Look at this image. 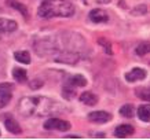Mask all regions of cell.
Wrapping results in <instances>:
<instances>
[{
    "label": "cell",
    "instance_id": "obj_1",
    "mask_svg": "<svg viewBox=\"0 0 150 140\" xmlns=\"http://www.w3.org/2000/svg\"><path fill=\"white\" fill-rule=\"evenodd\" d=\"M61 104L44 96L22 98L18 103V111L23 117H46L57 113Z\"/></svg>",
    "mask_w": 150,
    "mask_h": 140
},
{
    "label": "cell",
    "instance_id": "obj_2",
    "mask_svg": "<svg viewBox=\"0 0 150 140\" xmlns=\"http://www.w3.org/2000/svg\"><path fill=\"white\" fill-rule=\"evenodd\" d=\"M37 14L41 18H69L74 14V6L68 0H44L37 10Z\"/></svg>",
    "mask_w": 150,
    "mask_h": 140
},
{
    "label": "cell",
    "instance_id": "obj_3",
    "mask_svg": "<svg viewBox=\"0 0 150 140\" xmlns=\"http://www.w3.org/2000/svg\"><path fill=\"white\" fill-rule=\"evenodd\" d=\"M43 127L47 131H69L70 124L65 120H59V118H48Z\"/></svg>",
    "mask_w": 150,
    "mask_h": 140
},
{
    "label": "cell",
    "instance_id": "obj_4",
    "mask_svg": "<svg viewBox=\"0 0 150 140\" xmlns=\"http://www.w3.org/2000/svg\"><path fill=\"white\" fill-rule=\"evenodd\" d=\"M11 92H13V85L8 82L0 84V107L7 106L11 99Z\"/></svg>",
    "mask_w": 150,
    "mask_h": 140
},
{
    "label": "cell",
    "instance_id": "obj_5",
    "mask_svg": "<svg viewBox=\"0 0 150 140\" xmlns=\"http://www.w3.org/2000/svg\"><path fill=\"white\" fill-rule=\"evenodd\" d=\"M88 120L94 124H106L112 120V114L106 111H92L88 114Z\"/></svg>",
    "mask_w": 150,
    "mask_h": 140
},
{
    "label": "cell",
    "instance_id": "obj_6",
    "mask_svg": "<svg viewBox=\"0 0 150 140\" xmlns=\"http://www.w3.org/2000/svg\"><path fill=\"white\" fill-rule=\"evenodd\" d=\"M146 77V72L143 69H139V68H135L132 69L131 72H128L125 74V80L128 82H137V81H141Z\"/></svg>",
    "mask_w": 150,
    "mask_h": 140
},
{
    "label": "cell",
    "instance_id": "obj_7",
    "mask_svg": "<svg viewBox=\"0 0 150 140\" xmlns=\"http://www.w3.org/2000/svg\"><path fill=\"white\" fill-rule=\"evenodd\" d=\"M17 22L8 18H0V33H13L17 30Z\"/></svg>",
    "mask_w": 150,
    "mask_h": 140
},
{
    "label": "cell",
    "instance_id": "obj_8",
    "mask_svg": "<svg viewBox=\"0 0 150 140\" xmlns=\"http://www.w3.org/2000/svg\"><path fill=\"white\" fill-rule=\"evenodd\" d=\"M90 19H91L92 22L95 23H102V22H108V14L105 10H100V8H95L92 10L91 13H90Z\"/></svg>",
    "mask_w": 150,
    "mask_h": 140
},
{
    "label": "cell",
    "instance_id": "obj_9",
    "mask_svg": "<svg viewBox=\"0 0 150 140\" xmlns=\"http://www.w3.org/2000/svg\"><path fill=\"white\" fill-rule=\"evenodd\" d=\"M66 85L69 87H73V88H77V87H86L87 85V80L86 77L81 76V74H74V76H70L68 78V82Z\"/></svg>",
    "mask_w": 150,
    "mask_h": 140
},
{
    "label": "cell",
    "instance_id": "obj_10",
    "mask_svg": "<svg viewBox=\"0 0 150 140\" xmlns=\"http://www.w3.org/2000/svg\"><path fill=\"white\" fill-rule=\"evenodd\" d=\"M132 133H134V127H131V125H120L116 128V132H114L116 137H120V139L128 137Z\"/></svg>",
    "mask_w": 150,
    "mask_h": 140
},
{
    "label": "cell",
    "instance_id": "obj_11",
    "mask_svg": "<svg viewBox=\"0 0 150 140\" xmlns=\"http://www.w3.org/2000/svg\"><path fill=\"white\" fill-rule=\"evenodd\" d=\"M4 125H6V129L11 133H21V127H19V124L13 117H6L4 120Z\"/></svg>",
    "mask_w": 150,
    "mask_h": 140
},
{
    "label": "cell",
    "instance_id": "obj_12",
    "mask_svg": "<svg viewBox=\"0 0 150 140\" xmlns=\"http://www.w3.org/2000/svg\"><path fill=\"white\" fill-rule=\"evenodd\" d=\"M79 99H80V102L87 104V106H95L98 103V96L95 94H92V92H84V94L80 95Z\"/></svg>",
    "mask_w": 150,
    "mask_h": 140
},
{
    "label": "cell",
    "instance_id": "obj_13",
    "mask_svg": "<svg viewBox=\"0 0 150 140\" xmlns=\"http://www.w3.org/2000/svg\"><path fill=\"white\" fill-rule=\"evenodd\" d=\"M138 117L143 122H150V104H142L138 107Z\"/></svg>",
    "mask_w": 150,
    "mask_h": 140
},
{
    "label": "cell",
    "instance_id": "obj_14",
    "mask_svg": "<svg viewBox=\"0 0 150 140\" xmlns=\"http://www.w3.org/2000/svg\"><path fill=\"white\" fill-rule=\"evenodd\" d=\"M26 70L25 69H21V68H14L13 69V77L15 81L18 82H25L26 81Z\"/></svg>",
    "mask_w": 150,
    "mask_h": 140
},
{
    "label": "cell",
    "instance_id": "obj_15",
    "mask_svg": "<svg viewBox=\"0 0 150 140\" xmlns=\"http://www.w3.org/2000/svg\"><path fill=\"white\" fill-rule=\"evenodd\" d=\"M14 58H15V61H18L19 63H23V65L30 63V55L26 51H17L14 54Z\"/></svg>",
    "mask_w": 150,
    "mask_h": 140
},
{
    "label": "cell",
    "instance_id": "obj_16",
    "mask_svg": "<svg viewBox=\"0 0 150 140\" xmlns=\"http://www.w3.org/2000/svg\"><path fill=\"white\" fill-rule=\"evenodd\" d=\"M135 94L139 99L146 100V102H150V87H141L135 91Z\"/></svg>",
    "mask_w": 150,
    "mask_h": 140
},
{
    "label": "cell",
    "instance_id": "obj_17",
    "mask_svg": "<svg viewBox=\"0 0 150 140\" xmlns=\"http://www.w3.org/2000/svg\"><path fill=\"white\" fill-rule=\"evenodd\" d=\"M134 113H135V107H134L132 104H124V106H121V108H120V114L125 118L134 117Z\"/></svg>",
    "mask_w": 150,
    "mask_h": 140
},
{
    "label": "cell",
    "instance_id": "obj_18",
    "mask_svg": "<svg viewBox=\"0 0 150 140\" xmlns=\"http://www.w3.org/2000/svg\"><path fill=\"white\" fill-rule=\"evenodd\" d=\"M135 54L139 55V56L150 54V43H141V44H138V47L135 48Z\"/></svg>",
    "mask_w": 150,
    "mask_h": 140
},
{
    "label": "cell",
    "instance_id": "obj_19",
    "mask_svg": "<svg viewBox=\"0 0 150 140\" xmlns=\"http://www.w3.org/2000/svg\"><path fill=\"white\" fill-rule=\"evenodd\" d=\"M8 3H10V6L11 7H14V8H17L19 11V13L22 14V15H25V17H28V10H26V7L23 4H21V3H18V1H15V0H8Z\"/></svg>",
    "mask_w": 150,
    "mask_h": 140
},
{
    "label": "cell",
    "instance_id": "obj_20",
    "mask_svg": "<svg viewBox=\"0 0 150 140\" xmlns=\"http://www.w3.org/2000/svg\"><path fill=\"white\" fill-rule=\"evenodd\" d=\"M64 96L66 98V99H72L73 96L76 95V88H73V87H69V85H66L65 84V87H64Z\"/></svg>",
    "mask_w": 150,
    "mask_h": 140
},
{
    "label": "cell",
    "instance_id": "obj_21",
    "mask_svg": "<svg viewBox=\"0 0 150 140\" xmlns=\"http://www.w3.org/2000/svg\"><path fill=\"white\" fill-rule=\"evenodd\" d=\"M98 43H99V45L105 47V50H106V54L112 55V44H110L109 40H106V39H99V40H98Z\"/></svg>",
    "mask_w": 150,
    "mask_h": 140
},
{
    "label": "cell",
    "instance_id": "obj_22",
    "mask_svg": "<svg viewBox=\"0 0 150 140\" xmlns=\"http://www.w3.org/2000/svg\"><path fill=\"white\" fill-rule=\"evenodd\" d=\"M135 11H132L134 15H139V14H145L146 13V6H139L137 8H134Z\"/></svg>",
    "mask_w": 150,
    "mask_h": 140
},
{
    "label": "cell",
    "instance_id": "obj_23",
    "mask_svg": "<svg viewBox=\"0 0 150 140\" xmlns=\"http://www.w3.org/2000/svg\"><path fill=\"white\" fill-rule=\"evenodd\" d=\"M40 82L39 81H32L30 82V88H32V89H37V88H40Z\"/></svg>",
    "mask_w": 150,
    "mask_h": 140
},
{
    "label": "cell",
    "instance_id": "obj_24",
    "mask_svg": "<svg viewBox=\"0 0 150 140\" xmlns=\"http://www.w3.org/2000/svg\"><path fill=\"white\" fill-rule=\"evenodd\" d=\"M66 139H80V136H76V135H69V136H66Z\"/></svg>",
    "mask_w": 150,
    "mask_h": 140
},
{
    "label": "cell",
    "instance_id": "obj_25",
    "mask_svg": "<svg viewBox=\"0 0 150 140\" xmlns=\"http://www.w3.org/2000/svg\"><path fill=\"white\" fill-rule=\"evenodd\" d=\"M96 1H98V3H109L110 0H96Z\"/></svg>",
    "mask_w": 150,
    "mask_h": 140
}]
</instances>
